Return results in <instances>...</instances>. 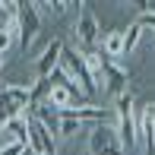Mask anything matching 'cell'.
Segmentation results:
<instances>
[{
	"label": "cell",
	"mask_w": 155,
	"mask_h": 155,
	"mask_svg": "<svg viewBox=\"0 0 155 155\" xmlns=\"http://www.w3.org/2000/svg\"><path fill=\"white\" fill-rule=\"evenodd\" d=\"M143 149H146V155H155V143L152 146H143Z\"/></svg>",
	"instance_id": "4fadbf2b"
},
{
	"label": "cell",
	"mask_w": 155,
	"mask_h": 155,
	"mask_svg": "<svg viewBox=\"0 0 155 155\" xmlns=\"http://www.w3.org/2000/svg\"><path fill=\"white\" fill-rule=\"evenodd\" d=\"M70 6H73L70 0H51V19H63L70 13Z\"/></svg>",
	"instance_id": "8fae6325"
},
{
	"label": "cell",
	"mask_w": 155,
	"mask_h": 155,
	"mask_svg": "<svg viewBox=\"0 0 155 155\" xmlns=\"http://www.w3.org/2000/svg\"><path fill=\"white\" fill-rule=\"evenodd\" d=\"M25 127H29V139H25V146H29L35 155H57V136H54V133L48 130L35 114H29Z\"/></svg>",
	"instance_id": "8992f818"
},
{
	"label": "cell",
	"mask_w": 155,
	"mask_h": 155,
	"mask_svg": "<svg viewBox=\"0 0 155 155\" xmlns=\"http://www.w3.org/2000/svg\"><path fill=\"white\" fill-rule=\"evenodd\" d=\"M86 146H89L92 155H124L127 152L124 143H120V136H117V130H114V124H95V127H89Z\"/></svg>",
	"instance_id": "3957f363"
},
{
	"label": "cell",
	"mask_w": 155,
	"mask_h": 155,
	"mask_svg": "<svg viewBox=\"0 0 155 155\" xmlns=\"http://www.w3.org/2000/svg\"><path fill=\"white\" fill-rule=\"evenodd\" d=\"M32 108V89L25 86H3L0 89V127L16 120V117H25Z\"/></svg>",
	"instance_id": "7a4b0ae2"
},
{
	"label": "cell",
	"mask_w": 155,
	"mask_h": 155,
	"mask_svg": "<svg viewBox=\"0 0 155 155\" xmlns=\"http://www.w3.org/2000/svg\"><path fill=\"white\" fill-rule=\"evenodd\" d=\"M79 133H89V127L82 120H76V117L70 114H60V127H57V143L60 139H76Z\"/></svg>",
	"instance_id": "9c48e42d"
},
{
	"label": "cell",
	"mask_w": 155,
	"mask_h": 155,
	"mask_svg": "<svg viewBox=\"0 0 155 155\" xmlns=\"http://www.w3.org/2000/svg\"><path fill=\"white\" fill-rule=\"evenodd\" d=\"M25 120H29V114L16 117V120H10V124H3V127H0V143H22L25 146V139H29V127H25Z\"/></svg>",
	"instance_id": "ba28073f"
},
{
	"label": "cell",
	"mask_w": 155,
	"mask_h": 155,
	"mask_svg": "<svg viewBox=\"0 0 155 155\" xmlns=\"http://www.w3.org/2000/svg\"><path fill=\"white\" fill-rule=\"evenodd\" d=\"M98 92H104V95H111V98L130 92V67L120 63V60H108V57H104V76H101Z\"/></svg>",
	"instance_id": "277c9868"
},
{
	"label": "cell",
	"mask_w": 155,
	"mask_h": 155,
	"mask_svg": "<svg viewBox=\"0 0 155 155\" xmlns=\"http://www.w3.org/2000/svg\"><path fill=\"white\" fill-rule=\"evenodd\" d=\"M98 51H101L108 60H124V29L101 32V45H98Z\"/></svg>",
	"instance_id": "52a82bcc"
},
{
	"label": "cell",
	"mask_w": 155,
	"mask_h": 155,
	"mask_svg": "<svg viewBox=\"0 0 155 155\" xmlns=\"http://www.w3.org/2000/svg\"><path fill=\"white\" fill-rule=\"evenodd\" d=\"M143 38H146V32L139 29L136 22H133L130 29H124V57H133V54H136V48L143 45Z\"/></svg>",
	"instance_id": "30bf717a"
},
{
	"label": "cell",
	"mask_w": 155,
	"mask_h": 155,
	"mask_svg": "<svg viewBox=\"0 0 155 155\" xmlns=\"http://www.w3.org/2000/svg\"><path fill=\"white\" fill-rule=\"evenodd\" d=\"M152 41H155V32H152Z\"/></svg>",
	"instance_id": "9a60e30c"
},
{
	"label": "cell",
	"mask_w": 155,
	"mask_h": 155,
	"mask_svg": "<svg viewBox=\"0 0 155 155\" xmlns=\"http://www.w3.org/2000/svg\"><path fill=\"white\" fill-rule=\"evenodd\" d=\"M22 143H0V155H22Z\"/></svg>",
	"instance_id": "7c38bea8"
},
{
	"label": "cell",
	"mask_w": 155,
	"mask_h": 155,
	"mask_svg": "<svg viewBox=\"0 0 155 155\" xmlns=\"http://www.w3.org/2000/svg\"><path fill=\"white\" fill-rule=\"evenodd\" d=\"M0 70H3V57H0Z\"/></svg>",
	"instance_id": "5bb4252c"
},
{
	"label": "cell",
	"mask_w": 155,
	"mask_h": 155,
	"mask_svg": "<svg viewBox=\"0 0 155 155\" xmlns=\"http://www.w3.org/2000/svg\"><path fill=\"white\" fill-rule=\"evenodd\" d=\"M101 45V19L95 16V10L89 3H79L73 22V48L76 51H95Z\"/></svg>",
	"instance_id": "6da1fadb"
},
{
	"label": "cell",
	"mask_w": 155,
	"mask_h": 155,
	"mask_svg": "<svg viewBox=\"0 0 155 155\" xmlns=\"http://www.w3.org/2000/svg\"><path fill=\"white\" fill-rule=\"evenodd\" d=\"M63 48H67V41L57 38V35L45 41V48H41V51H38V57H35V79H51V76L57 73Z\"/></svg>",
	"instance_id": "5b68a950"
}]
</instances>
